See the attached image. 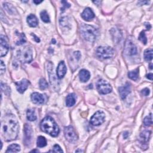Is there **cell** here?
I'll use <instances>...</instances> for the list:
<instances>
[{
  "instance_id": "7c38bea8",
  "label": "cell",
  "mask_w": 153,
  "mask_h": 153,
  "mask_svg": "<svg viewBox=\"0 0 153 153\" xmlns=\"http://www.w3.org/2000/svg\"><path fill=\"white\" fill-rule=\"evenodd\" d=\"M29 84L30 83L28 80L23 79L21 82L16 83V89L19 93L23 94V93H24L25 91L28 89Z\"/></svg>"
},
{
  "instance_id": "ac0fdd59",
  "label": "cell",
  "mask_w": 153,
  "mask_h": 153,
  "mask_svg": "<svg viewBox=\"0 0 153 153\" xmlns=\"http://www.w3.org/2000/svg\"><path fill=\"white\" fill-rule=\"evenodd\" d=\"M27 22L31 27H36L38 24L37 17L34 15H29L27 17Z\"/></svg>"
},
{
  "instance_id": "2e32d148",
  "label": "cell",
  "mask_w": 153,
  "mask_h": 153,
  "mask_svg": "<svg viewBox=\"0 0 153 153\" xmlns=\"http://www.w3.org/2000/svg\"><path fill=\"white\" fill-rule=\"evenodd\" d=\"M82 17L84 21H90L95 17V14L91 9L86 8L82 13Z\"/></svg>"
},
{
  "instance_id": "484cf974",
  "label": "cell",
  "mask_w": 153,
  "mask_h": 153,
  "mask_svg": "<svg viewBox=\"0 0 153 153\" xmlns=\"http://www.w3.org/2000/svg\"><path fill=\"white\" fill-rule=\"evenodd\" d=\"M40 17L42 21L45 23L50 22V17L47 12L45 10H43L40 13Z\"/></svg>"
},
{
  "instance_id": "6da1fadb",
  "label": "cell",
  "mask_w": 153,
  "mask_h": 153,
  "mask_svg": "<svg viewBox=\"0 0 153 153\" xmlns=\"http://www.w3.org/2000/svg\"><path fill=\"white\" fill-rule=\"evenodd\" d=\"M19 126L15 115L6 114L2 119L1 134L5 141H12L16 139L19 134Z\"/></svg>"
},
{
  "instance_id": "603a6c76",
  "label": "cell",
  "mask_w": 153,
  "mask_h": 153,
  "mask_svg": "<svg viewBox=\"0 0 153 153\" xmlns=\"http://www.w3.org/2000/svg\"><path fill=\"white\" fill-rule=\"evenodd\" d=\"M37 145L39 148L45 147V146L47 145V141H46V139L42 136H39L37 138Z\"/></svg>"
},
{
  "instance_id": "9c48e42d",
  "label": "cell",
  "mask_w": 153,
  "mask_h": 153,
  "mask_svg": "<svg viewBox=\"0 0 153 153\" xmlns=\"http://www.w3.org/2000/svg\"><path fill=\"white\" fill-rule=\"evenodd\" d=\"M64 134L66 139L69 142L71 143H74L77 141V135L72 126H68V127L65 128Z\"/></svg>"
},
{
  "instance_id": "7402d4cb",
  "label": "cell",
  "mask_w": 153,
  "mask_h": 153,
  "mask_svg": "<svg viewBox=\"0 0 153 153\" xmlns=\"http://www.w3.org/2000/svg\"><path fill=\"white\" fill-rule=\"evenodd\" d=\"M20 151H21V147L17 144H14L9 146L6 152H17Z\"/></svg>"
},
{
  "instance_id": "74e56055",
  "label": "cell",
  "mask_w": 153,
  "mask_h": 153,
  "mask_svg": "<svg viewBox=\"0 0 153 153\" xmlns=\"http://www.w3.org/2000/svg\"><path fill=\"white\" fill-rule=\"evenodd\" d=\"M43 1H34V3L36 4H40Z\"/></svg>"
},
{
  "instance_id": "7a4b0ae2",
  "label": "cell",
  "mask_w": 153,
  "mask_h": 153,
  "mask_svg": "<svg viewBox=\"0 0 153 153\" xmlns=\"http://www.w3.org/2000/svg\"><path fill=\"white\" fill-rule=\"evenodd\" d=\"M41 130L53 137H56L59 134V128L53 118L50 116L45 117L40 123Z\"/></svg>"
},
{
  "instance_id": "8992f818",
  "label": "cell",
  "mask_w": 153,
  "mask_h": 153,
  "mask_svg": "<svg viewBox=\"0 0 153 153\" xmlns=\"http://www.w3.org/2000/svg\"><path fill=\"white\" fill-rule=\"evenodd\" d=\"M96 87L99 94L102 95L108 94L112 91V87L110 84L103 79L98 80L96 84Z\"/></svg>"
},
{
  "instance_id": "cb8c5ba5",
  "label": "cell",
  "mask_w": 153,
  "mask_h": 153,
  "mask_svg": "<svg viewBox=\"0 0 153 153\" xmlns=\"http://www.w3.org/2000/svg\"><path fill=\"white\" fill-rule=\"evenodd\" d=\"M152 53L153 51L152 49H149L146 50L144 52V56L145 61H150L152 59Z\"/></svg>"
},
{
  "instance_id": "e0dca14e",
  "label": "cell",
  "mask_w": 153,
  "mask_h": 153,
  "mask_svg": "<svg viewBox=\"0 0 153 153\" xmlns=\"http://www.w3.org/2000/svg\"><path fill=\"white\" fill-rule=\"evenodd\" d=\"M90 77V74L89 71L86 69H82L79 72V78L82 82H87Z\"/></svg>"
},
{
  "instance_id": "4dcf8cb0",
  "label": "cell",
  "mask_w": 153,
  "mask_h": 153,
  "mask_svg": "<svg viewBox=\"0 0 153 153\" xmlns=\"http://www.w3.org/2000/svg\"><path fill=\"white\" fill-rule=\"evenodd\" d=\"M51 152H63V150L61 149V147L59 145H55L54 147H53V148Z\"/></svg>"
},
{
  "instance_id": "f546056e",
  "label": "cell",
  "mask_w": 153,
  "mask_h": 153,
  "mask_svg": "<svg viewBox=\"0 0 153 153\" xmlns=\"http://www.w3.org/2000/svg\"><path fill=\"white\" fill-rule=\"evenodd\" d=\"M139 39L141 41H142L143 43V44H147V37H146L145 31H142L141 32V34H140V35H139Z\"/></svg>"
},
{
  "instance_id": "8fae6325",
  "label": "cell",
  "mask_w": 153,
  "mask_h": 153,
  "mask_svg": "<svg viewBox=\"0 0 153 153\" xmlns=\"http://www.w3.org/2000/svg\"><path fill=\"white\" fill-rule=\"evenodd\" d=\"M9 49V44L5 36L1 35L0 38V56L3 57L7 55Z\"/></svg>"
},
{
  "instance_id": "d590c367",
  "label": "cell",
  "mask_w": 153,
  "mask_h": 153,
  "mask_svg": "<svg viewBox=\"0 0 153 153\" xmlns=\"http://www.w3.org/2000/svg\"><path fill=\"white\" fill-rule=\"evenodd\" d=\"M32 35L33 36V37H34V39H35V40L37 42V43H39V41H40V40H39V38H38L35 35H34V34H32Z\"/></svg>"
},
{
  "instance_id": "30bf717a",
  "label": "cell",
  "mask_w": 153,
  "mask_h": 153,
  "mask_svg": "<svg viewBox=\"0 0 153 153\" xmlns=\"http://www.w3.org/2000/svg\"><path fill=\"white\" fill-rule=\"evenodd\" d=\"M24 134L25 139L24 142L26 146H29L31 144L32 139V129L31 126L28 124H25L24 126Z\"/></svg>"
},
{
  "instance_id": "f35d334b",
  "label": "cell",
  "mask_w": 153,
  "mask_h": 153,
  "mask_svg": "<svg viewBox=\"0 0 153 153\" xmlns=\"http://www.w3.org/2000/svg\"><path fill=\"white\" fill-rule=\"evenodd\" d=\"M75 152H83V151L81 150H76Z\"/></svg>"
},
{
  "instance_id": "5b68a950",
  "label": "cell",
  "mask_w": 153,
  "mask_h": 153,
  "mask_svg": "<svg viewBox=\"0 0 153 153\" xmlns=\"http://www.w3.org/2000/svg\"><path fill=\"white\" fill-rule=\"evenodd\" d=\"M96 54L100 59H107L114 55V50L109 46H99L96 49Z\"/></svg>"
},
{
  "instance_id": "d4e9b609",
  "label": "cell",
  "mask_w": 153,
  "mask_h": 153,
  "mask_svg": "<svg viewBox=\"0 0 153 153\" xmlns=\"http://www.w3.org/2000/svg\"><path fill=\"white\" fill-rule=\"evenodd\" d=\"M138 74H139V71L138 69H136L134 71H132L129 72L128 73V77L129 78H130L132 80L136 81L138 78Z\"/></svg>"
},
{
  "instance_id": "83f0119b",
  "label": "cell",
  "mask_w": 153,
  "mask_h": 153,
  "mask_svg": "<svg viewBox=\"0 0 153 153\" xmlns=\"http://www.w3.org/2000/svg\"><path fill=\"white\" fill-rule=\"evenodd\" d=\"M19 40L16 42V44L17 45H22L23 44H24L26 41V37L25 35L23 33H21V34H19Z\"/></svg>"
},
{
  "instance_id": "4316f807",
  "label": "cell",
  "mask_w": 153,
  "mask_h": 153,
  "mask_svg": "<svg viewBox=\"0 0 153 153\" xmlns=\"http://www.w3.org/2000/svg\"><path fill=\"white\" fill-rule=\"evenodd\" d=\"M144 124L146 126H150L152 124V114L148 115L144 119Z\"/></svg>"
},
{
  "instance_id": "836d02e7",
  "label": "cell",
  "mask_w": 153,
  "mask_h": 153,
  "mask_svg": "<svg viewBox=\"0 0 153 153\" xmlns=\"http://www.w3.org/2000/svg\"><path fill=\"white\" fill-rule=\"evenodd\" d=\"M61 3L63 4V9H62V10H64V9L66 8H69V7L71 6L70 4L68 2H66L65 1H61Z\"/></svg>"
},
{
  "instance_id": "ab89813d",
  "label": "cell",
  "mask_w": 153,
  "mask_h": 153,
  "mask_svg": "<svg viewBox=\"0 0 153 153\" xmlns=\"http://www.w3.org/2000/svg\"><path fill=\"white\" fill-rule=\"evenodd\" d=\"M31 152H38L39 151H38V150H33V151H32Z\"/></svg>"
},
{
  "instance_id": "ffe728a7",
  "label": "cell",
  "mask_w": 153,
  "mask_h": 153,
  "mask_svg": "<svg viewBox=\"0 0 153 153\" xmlns=\"http://www.w3.org/2000/svg\"><path fill=\"white\" fill-rule=\"evenodd\" d=\"M151 136V132L145 130L142 131L140 134V139L142 142H147L148 141Z\"/></svg>"
},
{
  "instance_id": "e575fe53",
  "label": "cell",
  "mask_w": 153,
  "mask_h": 153,
  "mask_svg": "<svg viewBox=\"0 0 153 153\" xmlns=\"http://www.w3.org/2000/svg\"><path fill=\"white\" fill-rule=\"evenodd\" d=\"M148 3H149V1H139L138 3V4H139L140 5H142L144 4H147Z\"/></svg>"
},
{
  "instance_id": "1f68e13d",
  "label": "cell",
  "mask_w": 153,
  "mask_h": 153,
  "mask_svg": "<svg viewBox=\"0 0 153 153\" xmlns=\"http://www.w3.org/2000/svg\"><path fill=\"white\" fill-rule=\"evenodd\" d=\"M141 94L143 96H148L150 94V90L148 88H145L142 90Z\"/></svg>"
},
{
  "instance_id": "8d00e7d4",
  "label": "cell",
  "mask_w": 153,
  "mask_h": 153,
  "mask_svg": "<svg viewBox=\"0 0 153 153\" xmlns=\"http://www.w3.org/2000/svg\"><path fill=\"white\" fill-rule=\"evenodd\" d=\"M152 77H153L152 74H148L147 75V78H148L149 80H152Z\"/></svg>"
},
{
  "instance_id": "d6986e66",
  "label": "cell",
  "mask_w": 153,
  "mask_h": 153,
  "mask_svg": "<svg viewBox=\"0 0 153 153\" xmlns=\"http://www.w3.org/2000/svg\"><path fill=\"white\" fill-rule=\"evenodd\" d=\"M76 102V96L74 94H71L68 95L66 99V105L68 107L74 106Z\"/></svg>"
},
{
  "instance_id": "5bb4252c",
  "label": "cell",
  "mask_w": 153,
  "mask_h": 153,
  "mask_svg": "<svg viewBox=\"0 0 153 153\" xmlns=\"http://www.w3.org/2000/svg\"><path fill=\"white\" fill-rule=\"evenodd\" d=\"M32 102L37 105H41L44 103V98L43 95L37 92H34L31 95Z\"/></svg>"
},
{
  "instance_id": "4fadbf2b",
  "label": "cell",
  "mask_w": 153,
  "mask_h": 153,
  "mask_svg": "<svg viewBox=\"0 0 153 153\" xmlns=\"http://www.w3.org/2000/svg\"><path fill=\"white\" fill-rule=\"evenodd\" d=\"M131 91L130 85L129 83H126L124 86L119 88V94L122 99H124L130 94Z\"/></svg>"
},
{
  "instance_id": "3957f363",
  "label": "cell",
  "mask_w": 153,
  "mask_h": 153,
  "mask_svg": "<svg viewBox=\"0 0 153 153\" xmlns=\"http://www.w3.org/2000/svg\"><path fill=\"white\" fill-rule=\"evenodd\" d=\"M80 30L83 37L90 42H94L98 36V29L93 26L83 23L81 26Z\"/></svg>"
},
{
  "instance_id": "60d3db41",
  "label": "cell",
  "mask_w": 153,
  "mask_h": 153,
  "mask_svg": "<svg viewBox=\"0 0 153 153\" xmlns=\"http://www.w3.org/2000/svg\"><path fill=\"white\" fill-rule=\"evenodd\" d=\"M150 69H152V64H151V63L150 64Z\"/></svg>"
},
{
  "instance_id": "44dd1931",
  "label": "cell",
  "mask_w": 153,
  "mask_h": 153,
  "mask_svg": "<svg viewBox=\"0 0 153 153\" xmlns=\"http://www.w3.org/2000/svg\"><path fill=\"white\" fill-rule=\"evenodd\" d=\"M26 117L28 120L31 122L35 121L37 120V116L35 114V112L34 109H29L26 112Z\"/></svg>"
},
{
  "instance_id": "9a60e30c",
  "label": "cell",
  "mask_w": 153,
  "mask_h": 153,
  "mask_svg": "<svg viewBox=\"0 0 153 153\" xmlns=\"http://www.w3.org/2000/svg\"><path fill=\"white\" fill-rule=\"evenodd\" d=\"M66 67L63 61H61L57 66L56 69V73L57 78L59 79L62 78L66 73Z\"/></svg>"
},
{
  "instance_id": "f1b7e54d",
  "label": "cell",
  "mask_w": 153,
  "mask_h": 153,
  "mask_svg": "<svg viewBox=\"0 0 153 153\" xmlns=\"http://www.w3.org/2000/svg\"><path fill=\"white\" fill-rule=\"evenodd\" d=\"M39 88H40L41 90H44L48 88V83L45 81V80L44 78L40 79V80H39Z\"/></svg>"
},
{
  "instance_id": "d6a6232c",
  "label": "cell",
  "mask_w": 153,
  "mask_h": 153,
  "mask_svg": "<svg viewBox=\"0 0 153 153\" xmlns=\"http://www.w3.org/2000/svg\"><path fill=\"white\" fill-rule=\"evenodd\" d=\"M0 70H1V75H2L5 71V65L2 61H1V68H0Z\"/></svg>"
},
{
  "instance_id": "52a82bcc",
  "label": "cell",
  "mask_w": 153,
  "mask_h": 153,
  "mask_svg": "<svg viewBox=\"0 0 153 153\" xmlns=\"http://www.w3.org/2000/svg\"><path fill=\"white\" fill-rule=\"evenodd\" d=\"M105 115L102 111H98L90 118V123L93 126H98L102 124L105 122Z\"/></svg>"
},
{
  "instance_id": "ba28073f",
  "label": "cell",
  "mask_w": 153,
  "mask_h": 153,
  "mask_svg": "<svg viewBox=\"0 0 153 153\" xmlns=\"http://www.w3.org/2000/svg\"><path fill=\"white\" fill-rule=\"evenodd\" d=\"M137 47L132 39H128L125 43L124 53L128 56H134L137 54Z\"/></svg>"
},
{
  "instance_id": "277c9868",
  "label": "cell",
  "mask_w": 153,
  "mask_h": 153,
  "mask_svg": "<svg viewBox=\"0 0 153 153\" xmlns=\"http://www.w3.org/2000/svg\"><path fill=\"white\" fill-rule=\"evenodd\" d=\"M17 57L19 61L22 63H30L33 59L32 50L31 47L26 46L17 51Z\"/></svg>"
}]
</instances>
